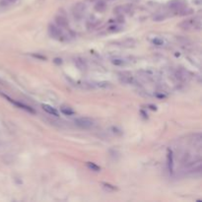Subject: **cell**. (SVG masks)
<instances>
[{
    "label": "cell",
    "instance_id": "6da1fadb",
    "mask_svg": "<svg viewBox=\"0 0 202 202\" xmlns=\"http://www.w3.org/2000/svg\"><path fill=\"white\" fill-rule=\"evenodd\" d=\"M179 26L184 30H190V29H199L201 26V21L198 18L188 19L186 21L183 22Z\"/></svg>",
    "mask_w": 202,
    "mask_h": 202
},
{
    "label": "cell",
    "instance_id": "7a4b0ae2",
    "mask_svg": "<svg viewBox=\"0 0 202 202\" xmlns=\"http://www.w3.org/2000/svg\"><path fill=\"white\" fill-rule=\"evenodd\" d=\"M75 124L79 126L80 128L89 129L94 126V120L89 117H78L75 119Z\"/></svg>",
    "mask_w": 202,
    "mask_h": 202
},
{
    "label": "cell",
    "instance_id": "3957f363",
    "mask_svg": "<svg viewBox=\"0 0 202 202\" xmlns=\"http://www.w3.org/2000/svg\"><path fill=\"white\" fill-rule=\"evenodd\" d=\"M48 33L50 35V37L55 39H61L63 37L61 29H60V27H58V26H55V25H49Z\"/></svg>",
    "mask_w": 202,
    "mask_h": 202
},
{
    "label": "cell",
    "instance_id": "277c9868",
    "mask_svg": "<svg viewBox=\"0 0 202 202\" xmlns=\"http://www.w3.org/2000/svg\"><path fill=\"white\" fill-rule=\"evenodd\" d=\"M119 80H120L121 83H124V84H130V85L137 84V81H136V79L130 73L121 74V76L119 77Z\"/></svg>",
    "mask_w": 202,
    "mask_h": 202
},
{
    "label": "cell",
    "instance_id": "5b68a950",
    "mask_svg": "<svg viewBox=\"0 0 202 202\" xmlns=\"http://www.w3.org/2000/svg\"><path fill=\"white\" fill-rule=\"evenodd\" d=\"M84 11H85V6L82 3H78L73 7V14H74V16L78 19H80L83 16Z\"/></svg>",
    "mask_w": 202,
    "mask_h": 202
},
{
    "label": "cell",
    "instance_id": "8992f818",
    "mask_svg": "<svg viewBox=\"0 0 202 202\" xmlns=\"http://www.w3.org/2000/svg\"><path fill=\"white\" fill-rule=\"evenodd\" d=\"M3 97H5L6 99H8V101H10L12 104H14L15 105H17V107H19L20 109H25V110H27V112H29V113H35V110L31 108V107H29V105H25V104H23V103H19V102H15V101H13V100H11L10 98H8L7 96H5V95H2Z\"/></svg>",
    "mask_w": 202,
    "mask_h": 202
},
{
    "label": "cell",
    "instance_id": "52a82bcc",
    "mask_svg": "<svg viewBox=\"0 0 202 202\" xmlns=\"http://www.w3.org/2000/svg\"><path fill=\"white\" fill-rule=\"evenodd\" d=\"M55 21H56V24L60 28H66L68 26V21L64 16H57Z\"/></svg>",
    "mask_w": 202,
    "mask_h": 202
},
{
    "label": "cell",
    "instance_id": "ba28073f",
    "mask_svg": "<svg viewBox=\"0 0 202 202\" xmlns=\"http://www.w3.org/2000/svg\"><path fill=\"white\" fill-rule=\"evenodd\" d=\"M43 109L44 112H47V113L52 114V115H54V117H58V112L54 108H52V105H43Z\"/></svg>",
    "mask_w": 202,
    "mask_h": 202
},
{
    "label": "cell",
    "instance_id": "9c48e42d",
    "mask_svg": "<svg viewBox=\"0 0 202 202\" xmlns=\"http://www.w3.org/2000/svg\"><path fill=\"white\" fill-rule=\"evenodd\" d=\"M107 9V3L103 0H99L97 1V4L95 5V10L98 12H104L105 10Z\"/></svg>",
    "mask_w": 202,
    "mask_h": 202
},
{
    "label": "cell",
    "instance_id": "30bf717a",
    "mask_svg": "<svg viewBox=\"0 0 202 202\" xmlns=\"http://www.w3.org/2000/svg\"><path fill=\"white\" fill-rule=\"evenodd\" d=\"M130 11V7L127 6V5H124V6H118L114 9V13L117 15H121V14H125L128 13Z\"/></svg>",
    "mask_w": 202,
    "mask_h": 202
},
{
    "label": "cell",
    "instance_id": "8fae6325",
    "mask_svg": "<svg viewBox=\"0 0 202 202\" xmlns=\"http://www.w3.org/2000/svg\"><path fill=\"white\" fill-rule=\"evenodd\" d=\"M74 62H75L76 66H77L79 69H81V70H85V69H86V63H85V61H84L83 59H81V58L77 57V58H75Z\"/></svg>",
    "mask_w": 202,
    "mask_h": 202
},
{
    "label": "cell",
    "instance_id": "7c38bea8",
    "mask_svg": "<svg viewBox=\"0 0 202 202\" xmlns=\"http://www.w3.org/2000/svg\"><path fill=\"white\" fill-rule=\"evenodd\" d=\"M169 6H170V8L174 9V10H178V9H179V8L183 7V3H180V1H179V0H175V1L171 2Z\"/></svg>",
    "mask_w": 202,
    "mask_h": 202
},
{
    "label": "cell",
    "instance_id": "4fadbf2b",
    "mask_svg": "<svg viewBox=\"0 0 202 202\" xmlns=\"http://www.w3.org/2000/svg\"><path fill=\"white\" fill-rule=\"evenodd\" d=\"M168 167H169V171H173L174 160H173V154H171V151H169V153H168Z\"/></svg>",
    "mask_w": 202,
    "mask_h": 202
},
{
    "label": "cell",
    "instance_id": "5bb4252c",
    "mask_svg": "<svg viewBox=\"0 0 202 202\" xmlns=\"http://www.w3.org/2000/svg\"><path fill=\"white\" fill-rule=\"evenodd\" d=\"M93 86L97 88H103V89H107L110 87V83L109 82H97V83H93Z\"/></svg>",
    "mask_w": 202,
    "mask_h": 202
},
{
    "label": "cell",
    "instance_id": "9a60e30c",
    "mask_svg": "<svg viewBox=\"0 0 202 202\" xmlns=\"http://www.w3.org/2000/svg\"><path fill=\"white\" fill-rule=\"evenodd\" d=\"M112 63L117 65V66H123V65L125 64V60L122 58H113Z\"/></svg>",
    "mask_w": 202,
    "mask_h": 202
},
{
    "label": "cell",
    "instance_id": "2e32d148",
    "mask_svg": "<svg viewBox=\"0 0 202 202\" xmlns=\"http://www.w3.org/2000/svg\"><path fill=\"white\" fill-rule=\"evenodd\" d=\"M87 167L90 169V170H92L94 171H101V168L98 166V165H96L95 163H91V162H88L87 163Z\"/></svg>",
    "mask_w": 202,
    "mask_h": 202
},
{
    "label": "cell",
    "instance_id": "e0dca14e",
    "mask_svg": "<svg viewBox=\"0 0 202 202\" xmlns=\"http://www.w3.org/2000/svg\"><path fill=\"white\" fill-rule=\"evenodd\" d=\"M60 112H61L63 114L65 115H73L74 114V112L70 109V108H65V107H62L60 109Z\"/></svg>",
    "mask_w": 202,
    "mask_h": 202
},
{
    "label": "cell",
    "instance_id": "ac0fdd59",
    "mask_svg": "<svg viewBox=\"0 0 202 202\" xmlns=\"http://www.w3.org/2000/svg\"><path fill=\"white\" fill-rule=\"evenodd\" d=\"M152 43L156 45H163L164 44V40L163 39H161V38H155L153 40H152Z\"/></svg>",
    "mask_w": 202,
    "mask_h": 202
},
{
    "label": "cell",
    "instance_id": "d6986e66",
    "mask_svg": "<svg viewBox=\"0 0 202 202\" xmlns=\"http://www.w3.org/2000/svg\"><path fill=\"white\" fill-rule=\"evenodd\" d=\"M103 185H104V188H105L107 190L113 191V190L117 189V188H114L113 185H110V184H109V183H103Z\"/></svg>",
    "mask_w": 202,
    "mask_h": 202
},
{
    "label": "cell",
    "instance_id": "ffe728a7",
    "mask_svg": "<svg viewBox=\"0 0 202 202\" xmlns=\"http://www.w3.org/2000/svg\"><path fill=\"white\" fill-rule=\"evenodd\" d=\"M117 29H121V28L118 27V26H112V27L109 28V32H117Z\"/></svg>",
    "mask_w": 202,
    "mask_h": 202
},
{
    "label": "cell",
    "instance_id": "44dd1931",
    "mask_svg": "<svg viewBox=\"0 0 202 202\" xmlns=\"http://www.w3.org/2000/svg\"><path fill=\"white\" fill-rule=\"evenodd\" d=\"M4 1H6V3H14V2H16L17 0H4Z\"/></svg>",
    "mask_w": 202,
    "mask_h": 202
},
{
    "label": "cell",
    "instance_id": "7402d4cb",
    "mask_svg": "<svg viewBox=\"0 0 202 202\" xmlns=\"http://www.w3.org/2000/svg\"><path fill=\"white\" fill-rule=\"evenodd\" d=\"M90 1H99V0H90Z\"/></svg>",
    "mask_w": 202,
    "mask_h": 202
},
{
    "label": "cell",
    "instance_id": "603a6c76",
    "mask_svg": "<svg viewBox=\"0 0 202 202\" xmlns=\"http://www.w3.org/2000/svg\"><path fill=\"white\" fill-rule=\"evenodd\" d=\"M108 1H114V0H108Z\"/></svg>",
    "mask_w": 202,
    "mask_h": 202
}]
</instances>
